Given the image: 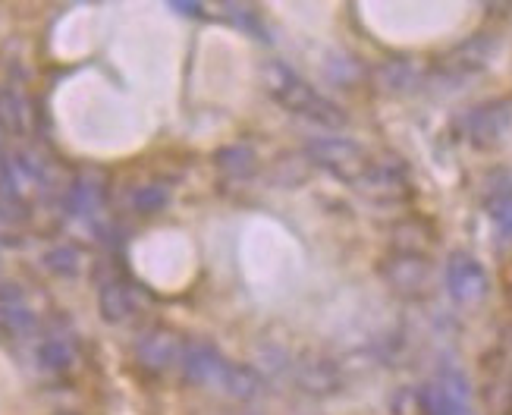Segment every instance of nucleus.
Listing matches in <instances>:
<instances>
[{"instance_id": "nucleus-1", "label": "nucleus", "mask_w": 512, "mask_h": 415, "mask_svg": "<svg viewBox=\"0 0 512 415\" xmlns=\"http://www.w3.org/2000/svg\"><path fill=\"white\" fill-rule=\"evenodd\" d=\"M264 89L274 101H280L289 114L302 117L315 129H343L346 126V114L340 107L330 98H324L315 85L305 82L299 73H293L280 60L264 63Z\"/></svg>"}, {"instance_id": "nucleus-2", "label": "nucleus", "mask_w": 512, "mask_h": 415, "mask_svg": "<svg viewBox=\"0 0 512 415\" xmlns=\"http://www.w3.org/2000/svg\"><path fill=\"white\" fill-rule=\"evenodd\" d=\"M183 365L189 371V378L202 381V384H214L239 400H252L261 390V378L252 368L227 362L220 356V349H214L211 343H202V340L183 346Z\"/></svg>"}, {"instance_id": "nucleus-3", "label": "nucleus", "mask_w": 512, "mask_h": 415, "mask_svg": "<svg viewBox=\"0 0 512 415\" xmlns=\"http://www.w3.org/2000/svg\"><path fill=\"white\" fill-rule=\"evenodd\" d=\"M308 161L321 164L324 170L337 173L346 183H359L365 173L371 170V161L365 151L340 136H321L308 142Z\"/></svg>"}, {"instance_id": "nucleus-4", "label": "nucleus", "mask_w": 512, "mask_h": 415, "mask_svg": "<svg viewBox=\"0 0 512 415\" xmlns=\"http://www.w3.org/2000/svg\"><path fill=\"white\" fill-rule=\"evenodd\" d=\"M289 378H293V387H299L308 397H330V393H337L343 387L340 368L330 359H318V356L289 359Z\"/></svg>"}, {"instance_id": "nucleus-5", "label": "nucleus", "mask_w": 512, "mask_h": 415, "mask_svg": "<svg viewBox=\"0 0 512 415\" xmlns=\"http://www.w3.org/2000/svg\"><path fill=\"white\" fill-rule=\"evenodd\" d=\"M136 356L145 368H167L170 362L183 359V343L176 340L170 331H151L136 343Z\"/></svg>"}, {"instance_id": "nucleus-6", "label": "nucleus", "mask_w": 512, "mask_h": 415, "mask_svg": "<svg viewBox=\"0 0 512 415\" xmlns=\"http://www.w3.org/2000/svg\"><path fill=\"white\" fill-rule=\"evenodd\" d=\"M214 167L224 173L227 180H252L261 164L249 145H227L214 155Z\"/></svg>"}, {"instance_id": "nucleus-7", "label": "nucleus", "mask_w": 512, "mask_h": 415, "mask_svg": "<svg viewBox=\"0 0 512 415\" xmlns=\"http://www.w3.org/2000/svg\"><path fill=\"white\" fill-rule=\"evenodd\" d=\"M98 302H101V315L110 321V324H120V321H126L129 315H132V299H129V293L123 290V283H107V287H101V296H98Z\"/></svg>"}, {"instance_id": "nucleus-8", "label": "nucleus", "mask_w": 512, "mask_h": 415, "mask_svg": "<svg viewBox=\"0 0 512 415\" xmlns=\"http://www.w3.org/2000/svg\"><path fill=\"white\" fill-rule=\"evenodd\" d=\"M0 123L7 126V133H29V107L13 92H0Z\"/></svg>"}, {"instance_id": "nucleus-9", "label": "nucleus", "mask_w": 512, "mask_h": 415, "mask_svg": "<svg viewBox=\"0 0 512 415\" xmlns=\"http://www.w3.org/2000/svg\"><path fill=\"white\" fill-rule=\"evenodd\" d=\"M44 265H48L51 271H57V274H76L79 265H82V255L76 249H70V246H63V249H54V252L44 255Z\"/></svg>"}, {"instance_id": "nucleus-10", "label": "nucleus", "mask_w": 512, "mask_h": 415, "mask_svg": "<svg viewBox=\"0 0 512 415\" xmlns=\"http://www.w3.org/2000/svg\"><path fill=\"white\" fill-rule=\"evenodd\" d=\"M38 359H41V365H48V368H66L73 362V349L66 346V340H48L38 349Z\"/></svg>"}, {"instance_id": "nucleus-11", "label": "nucleus", "mask_w": 512, "mask_h": 415, "mask_svg": "<svg viewBox=\"0 0 512 415\" xmlns=\"http://www.w3.org/2000/svg\"><path fill=\"white\" fill-rule=\"evenodd\" d=\"M167 199H170V192L164 186H158V183H151V186H142L132 202H136V211L151 214V211H161L167 205Z\"/></svg>"}, {"instance_id": "nucleus-12", "label": "nucleus", "mask_w": 512, "mask_h": 415, "mask_svg": "<svg viewBox=\"0 0 512 415\" xmlns=\"http://www.w3.org/2000/svg\"><path fill=\"white\" fill-rule=\"evenodd\" d=\"M63 415H70V412H63Z\"/></svg>"}]
</instances>
